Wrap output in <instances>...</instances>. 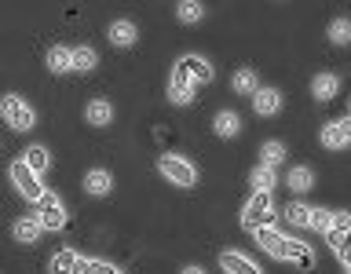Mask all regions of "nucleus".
<instances>
[{"mask_svg":"<svg viewBox=\"0 0 351 274\" xmlns=\"http://www.w3.org/2000/svg\"><path fill=\"white\" fill-rule=\"evenodd\" d=\"M234 92H238V95H256V92H260L256 73H252V70H238V73H234Z\"/></svg>","mask_w":351,"mask_h":274,"instance_id":"obj_25","label":"nucleus"},{"mask_svg":"<svg viewBox=\"0 0 351 274\" xmlns=\"http://www.w3.org/2000/svg\"><path fill=\"white\" fill-rule=\"evenodd\" d=\"M194 77L191 73H186V70H180V66H176V73H172V84H169V99H172V103H191V99H194Z\"/></svg>","mask_w":351,"mask_h":274,"instance_id":"obj_8","label":"nucleus"},{"mask_svg":"<svg viewBox=\"0 0 351 274\" xmlns=\"http://www.w3.org/2000/svg\"><path fill=\"white\" fill-rule=\"evenodd\" d=\"M219 267H223L227 274H260L256 263H252L249 256H241V252H223V256H219Z\"/></svg>","mask_w":351,"mask_h":274,"instance_id":"obj_13","label":"nucleus"},{"mask_svg":"<svg viewBox=\"0 0 351 274\" xmlns=\"http://www.w3.org/2000/svg\"><path fill=\"white\" fill-rule=\"evenodd\" d=\"M213 128H216V136H219V139H234L238 132H241V121H238V114H230V110H223V114H216Z\"/></svg>","mask_w":351,"mask_h":274,"instance_id":"obj_16","label":"nucleus"},{"mask_svg":"<svg viewBox=\"0 0 351 274\" xmlns=\"http://www.w3.org/2000/svg\"><path fill=\"white\" fill-rule=\"evenodd\" d=\"M329 245H333V252L340 256V263L344 267H351V230H344V234H326Z\"/></svg>","mask_w":351,"mask_h":274,"instance_id":"obj_21","label":"nucleus"},{"mask_svg":"<svg viewBox=\"0 0 351 274\" xmlns=\"http://www.w3.org/2000/svg\"><path fill=\"white\" fill-rule=\"evenodd\" d=\"M84 121H88V125H95V128H106L110 121H114V106H110L106 99H92L88 110H84Z\"/></svg>","mask_w":351,"mask_h":274,"instance_id":"obj_11","label":"nucleus"},{"mask_svg":"<svg viewBox=\"0 0 351 274\" xmlns=\"http://www.w3.org/2000/svg\"><path fill=\"white\" fill-rule=\"evenodd\" d=\"M344 271H348V274H351V267H344Z\"/></svg>","mask_w":351,"mask_h":274,"instance_id":"obj_34","label":"nucleus"},{"mask_svg":"<svg viewBox=\"0 0 351 274\" xmlns=\"http://www.w3.org/2000/svg\"><path fill=\"white\" fill-rule=\"evenodd\" d=\"M241 223L245 230H260L274 223V205H271V190H252L245 212H241Z\"/></svg>","mask_w":351,"mask_h":274,"instance_id":"obj_2","label":"nucleus"},{"mask_svg":"<svg viewBox=\"0 0 351 274\" xmlns=\"http://www.w3.org/2000/svg\"><path fill=\"white\" fill-rule=\"evenodd\" d=\"M282 158H285V147L278 139H271V142H263V147H260V164H267V169H274Z\"/></svg>","mask_w":351,"mask_h":274,"instance_id":"obj_24","label":"nucleus"},{"mask_svg":"<svg viewBox=\"0 0 351 274\" xmlns=\"http://www.w3.org/2000/svg\"><path fill=\"white\" fill-rule=\"evenodd\" d=\"M48 70L51 73H70L73 70V51L70 48H51L48 51Z\"/></svg>","mask_w":351,"mask_h":274,"instance_id":"obj_18","label":"nucleus"},{"mask_svg":"<svg viewBox=\"0 0 351 274\" xmlns=\"http://www.w3.org/2000/svg\"><path fill=\"white\" fill-rule=\"evenodd\" d=\"M22 161H26L37 175H44V172H48V164H51V158H48V150H44V147H29L26 153H22Z\"/></svg>","mask_w":351,"mask_h":274,"instance_id":"obj_20","label":"nucleus"},{"mask_svg":"<svg viewBox=\"0 0 351 274\" xmlns=\"http://www.w3.org/2000/svg\"><path fill=\"white\" fill-rule=\"evenodd\" d=\"M278 106H282V95L274 92V88H260V92L252 95V110H256L260 117H271V114H278Z\"/></svg>","mask_w":351,"mask_h":274,"instance_id":"obj_10","label":"nucleus"},{"mask_svg":"<svg viewBox=\"0 0 351 274\" xmlns=\"http://www.w3.org/2000/svg\"><path fill=\"white\" fill-rule=\"evenodd\" d=\"M337 92H340V81L333 73H318L315 81H311V95L318 99V103H329V99H337Z\"/></svg>","mask_w":351,"mask_h":274,"instance_id":"obj_12","label":"nucleus"},{"mask_svg":"<svg viewBox=\"0 0 351 274\" xmlns=\"http://www.w3.org/2000/svg\"><path fill=\"white\" fill-rule=\"evenodd\" d=\"M136 37H139V29L132 26V22H114V26H110V40H114V48H132V44H136Z\"/></svg>","mask_w":351,"mask_h":274,"instance_id":"obj_14","label":"nucleus"},{"mask_svg":"<svg viewBox=\"0 0 351 274\" xmlns=\"http://www.w3.org/2000/svg\"><path fill=\"white\" fill-rule=\"evenodd\" d=\"M77 274H121L114 263H103V260H81Z\"/></svg>","mask_w":351,"mask_h":274,"instance_id":"obj_30","label":"nucleus"},{"mask_svg":"<svg viewBox=\"0 0 351 274\" xmlns=\"http://www.w3.org/2000/svg\"><path fill=\"white\" fill-rule=\"evenodd\" d=\"M44 223V230H59L66 227V208L59 201V194H51V190H44V197L37 201V212H33Z\"/></svg>","mask_w":351,"mask_h":274,"instance_id":"obj_5","label":"nucleus"},{"mask_svg":"<svg viewBox=\"0 0 351 274\" xmlns=\"http://www.w3.org/2000/svg\"><path fill=\"white\" fill-rule=\"evenodd\" d=\"M351 230V212H333V227H329V234H344Z\"/></svg>","mask_w":351,"mask_h":274,"instance_id":"obj_32","label":"nucleus"},{"mask_svg":"<svg viewBox=\"0 0 351 274\" xmlns=\"http://www.w3.org/2000/svg\"><path fill=\"white\" fill-rule=\"evenodd\" d=\"M249 183H252V190H271L274 186V169H267V164H256L249 175Z\"/></svg>","mask_w":351,"mask_h":274,"instance_id":"obj_26","label":"nucleus"},{"mask_svg":"<svg viewBox=\"0 0 351 274\" xmlns=\"http://www.w3.org/2000/svg\"><path fill=\"white\" fill-rule=\"evenodd\" d=\"M11 183H15V186H19V194H22V197H29L33 205H37L40 197H44V183H40V175L33 172L26 161H15V164H11Z\"/></svg>","mask_w":351,"mask_h":274,"instance_id":"obj_4","label":"nucleus"},{"mask_svg":"<svg viewBox=\"0 0 351 274\" xmlns=\"http://www.w3.org/2000/svg\"><path fill=\"white\" fill-rule=\"evenodd\" d=\"M260 241V249L267 252V256L274 260H293L300 271H311L315 267V256H311V249L304 245V241H293V238H285L282 230H274V227H260V230H252Z\"/></svg>","mask_w":351,"mask_h":274,"instance_id":"obj_1","label":"nucleus"},{"mask_svg":"<svg viewBox=\"0 0 351 274\" xmlns=\"http://www.w3.org/2000/svg\"><path fill=\"white\" fill-rule=\"evenodd\" d=\"M205 15V4H197V0H183V4H176V18L180 22H197Z\"/></svg>","mask_w":351,"mask_h":274,"instance_id":"obj_27","label":"nucleus"},{"mask_svg":"<svg viewBox=\"0 0 351 274\" xmlns=\"http://www.w3.org/2000/svg\"><path fill=\"white\" fill-rule=\"evenodd\" d=\"M158 169L165 179H172L176 186H194L197 183V169L186 158H176V153H165V158H158Z\"/></svg>","mask_w":351,"mask_h":274,"instance_id":"obj_3","label":"nucleus"},{"mask_svg":"<svg viewBox=\"0 0 351 274\" xmlns=\"http://www.w3.org/2000/svg\"><path fill=\"white\" fill-rule=\"evenodd\" d=\"M329 40L333 44H351V18H333L329 22Z\"/></svg>","mask_w":351,"mask_h":274,"instance_id":"obj_28","label":"nucleus"},{"mask_svg":"<svg viewBox=\"0 0 351 274\" xmlns=\"http://www.w3.org/2000/svg\"><path fill=\"white\" fill-rule=\"evenodd\" d=\"M311 227L322 230V234H329V227H333V212H326V208H315V212H311Z\"/></svg>","mask_w":351,"mask_h":274,"instance_id":"obj_31","label":"nucleus"},{"mask_svg":"<svg viewBox=\"0 0 351 274\" xmlns=\"http://www.w3.org/2000/svg\"><path fill=\"white\" fill-rule=\"evenodd\" d=\"M311 212L315 208H307L300 201H289V208H285V219H289L293 227H311Z\"/></svg>","mask_w":351,"mask_h":274,"instance_id":"obj_22","label":"nucleus"},{"mask_svg":"<svg viewBox=\"0 0 351 274\" xmlns=\"http://www.w3.org/2000/svg\"><path fill=\"white\" fill-rule=\"evenodd\" d=\"M4 121H8L15 132H26V128H33L37 114H33V106H29L22 95H8V99H4Z\"/></svg>","mask_w":351,"mask_h":274,"instance_id":"obj_6","label":"nucleus"},{"mask_svg":"<svg viewBox=\"0 0 351 274\" xmlns=\"http://www.w3.org/2000/svg\"><path fill=\"white\" fill-rule=\"evenodd\" d=\"M110 186H114V179H110V172H103V169H92V172L84 175V190L95 194V197L110 194Z\"/></svg>","mask_w":351,"mask_h":274,"instance_id":"obj_17","label":"nucleus"},{"mask_svg":"<svg viewBox=\"0 0 351 274\" xmlns=\"http://www.w3.org/2000/svg\"><path fill=\"white\" fill-rule=\"evenodd\" d=\"M348 142H351V117H340V121L322 128V147L340 150V147H348Z\"/></svg>","mask_w":351,"mask_h":274,"instance_id":"obj_7","label":"nucleus"},{"mask_svg":"<svg viewBox=\"0 0 351 274\" xmlns=\"http://www.w3.org/2000/svg\"><path fill=\"white\" fill-rule=\"evenodd\" d=\"M77 267H81V256H77L73 249H62L59 256L51 260V274H77Z\"/></svg>","mask_w":351,"mask_h":274,"instance_id":"obj_19","label":"nucleus"},{"mask_svg":"<svg viewBox=\"0 0 351 274\" xmlns=\"http://www.w3.org/2000/svg\"><path fill=\"white\" fill-rule=\"evenodd\" d=\"M183 274H205L202 267H183Z\"/></svg>","mask_w":351,"mask_h":274,"instance_id":"obj_33","label":"nucleus"},{"mask_svg":"<svg viewBox=\"0 0 351 274\" xmlns=\"http://www.w3.org/2000/svg\"><path fill=\"white\" fill-rule=\"evenodd\" d=\"M40 230H44V223L37 216H26V219H19L15 223V238L22 241V245H33V241L40 238Z\"/></svg>","mask_w":351,"mask_h":274,"instance_id":"obj_15","label":"nucleus"},{"mask_svg":"<svg viewBox=\"0 0 351 274\" xmlns=\"http://www.w3.org/2000/svg\"><path fill=\"white\" fill-rule=\"evenodd\" d=\"M311 183H315V172L311 169H307V164H296V169L289 172V186H293V190H311Z\"/></svg>","mask_w":351,"mask_h":274,"instance_id":"obj_23","label":"nucleus"},{"mask_svg":"<svg viewBox=\"0 0 351 274\" xmlns=\"http://www.w3.org/2000/svg\"><path fill=\"white\" fill-rule=\"evenodd\" d=\"M95 62H99V55H95L92 48H73V70H77V73H88Z\"/></svg>","mask_w":351,"mask_h":274,"instance_id":"obj_29","label":"nucleus"},{"mask_svg":"<svg viewBox=\"0 0 351 274\" xmlns=\"http://www.w3.org/2000/svg\"><path fill=\"white\" fill-rule=\"evenodd\" d=\"M180 70H186V73H191L194 77V84H208V81H213V66H208L205 59H197V55H183V59H180Z\"/></svg>","mask_w":351,"mask_h":274,"instance_id":"obj_9","label":"nucleus"}]
</instances>
